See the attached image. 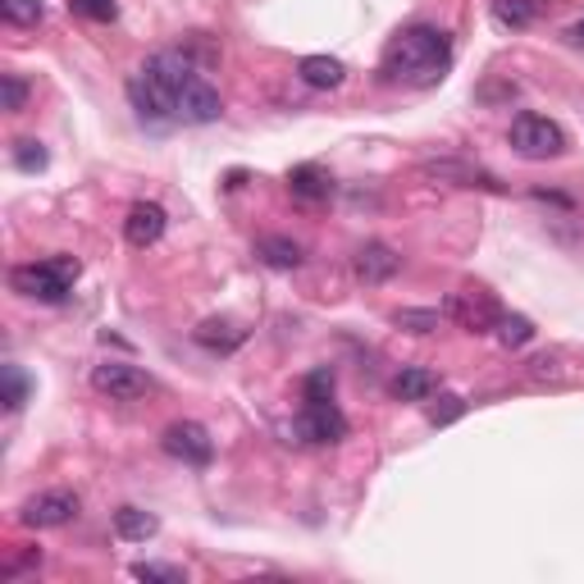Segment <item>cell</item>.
Returning a JSON list of instances; mask_svg holds the SVG:
<instances>
[{"instance_id": "24", "label": "cell", "mask_w": 584, "mask_h": 584, "mask_svg": "<svg viewBox=\"0 0 584 584\" xmlns=\"http://www.w3.org/2000/svg\"><path fill=\"white\" fill-rule=\"evenodd\" d=\"M46 146L41 142H33V138H23V142H14V165L23 169V174H37V169H46Z\"/></svg>"}, {"instance_id": "20", "label": "cell", "mask_w": 584, "mask_h": 584, "mask_svg": "<svg viewBox=\"0 0 584 584\" xmlns=\"http://www.w3.org/2000/svg\"><path fill=\"white\" fill-rule=\"evenodd\" d=\"M0 14L10 23H19V28H33V23L46 19V5L41 0H0Z\"/></svg>"}, {"instance_id": "16", "label": "cell", "mask_w": 584, "mask_h": 584, "mask_svg": "<svg viewBox=\"0 0 584 584\" xmlns=\"http://www.w3.org/2000/svg\"><path fill=\"white\" fill-rule=\"evenodd\" d=\"M297 73H301V83L307 87H343V79H347V69H343V60H334V56H307L297 64Z\"/></svg>"}, {"instance_id": "9", "label": "cell", "mask_w": 584, "mask_h": 584, "mask_svg": "<svg viewBox=\"0 0 584 584\" xmlns=\"http://www.w3.org/2000/svg\"><path fill=\"white\" fill-rule=\"evenodd\" d=\"M443 311L462 329H470V334H489V329H498V320H502V311L493 307L485 293H452L443 301Z\"/></svg>"}, {"instance_id": "1", "label": "cell", "mask_w": 584, "mask_h": 584, "mask_svg": "<svg viewBox=\"0 0 584 584\" xmlns=\"http://www.w3.org/2000/svg\"><path fill=\"white\" fill-rule=\"evenodd\" d=\"M448 64H452V41L443 28H429V23L402 28L384 50V79L406 87H434L448 73Z\"/></svg>"}, {"instance_id": "15", "label": "cell", "mask_w": 584, "mask_h": 584, "mask_svg": "<svg viewBox=\"0 0 584 584\" xmlns=\"http://www.w3.org/2000/svg\"><path fill=\"white\" fill-rule=\"evenodd\" d=\"M425 179H439V183H456V188H498L493 174L485 169H470L462 160H439V165H425Z\"/></svg>"}, {"instance_id": "27", "label": "cell", "mask_w": 584, "mask_h": 584, "mask_svg": "<svg viewBox=\"0 0 584 584\" xmlns=\"http://www.w3.org/2000/svg\"><path fill=\"white\" fill-rule=\"evenodd\" d=\"M301 393H307V402H334V370H311Z\"/></svg>"}, {"instance_id": "11", "label": "cell", "mask_w": 584, "mask_h": 584, "mask_svg": "<svg viewBox=\"0 0 584 584\" xmlns=\"http://www.w3.org/2000/svg\"><path fill=\"white\" fill-rule=\"evenodd\" d=\"M351 270H357L361 284H389L402 270V257L389 242H366V247H357V257H351Z\"/></svg>"}, {"instance_id": "13", "label": "cell", "mask_w": 584, "mask_h": 584, "mask_svg": "<svg viewBox=\"0 0 584 584\" xmlns=\"http://www.w3.org/2000/svg\"><path fill=\"white\" fill-rule=\"evenodd\" d=\"M288 192L297 201H329L334 196V179H329L320 165H297V169H288Z\"/></svg>"}, {"instance_id": "17", "label": "cell", "mask_w": 584, "mask_h": 584, "mask_svg": "<svg viewBox=\"0 0 584 584\" xmlns=\"http://www.w3.org/2000/svg\"><path fill=\"white\" fill-rule=\"evenodd\" d=\"M156 529H160L156 516H146L142 506H119V512H115V535L129 539V544H146Z\"/></svg>"}, {"instance_id": "7", "label": "cell", "mask_w": 584, "mask_h": 584, "mask_svg": "<svg viewBox=\"0 0 584 584\" xmlns=\"http://www.w3.org/2000/svg\"><path fill=\"white\" fill-rule=\"evenodd\" d=\"M73 516H79V498L64 493V489H50V493H37L23 502L19 521L33 525V529H56V525H69Z\"/></svg>"}, {"instance_id": "2", "label": "cell", "mask_w": 584, "mask_h": 584, "mask_svg": "<svg viewBox=\"0 0 584 584\" xmlns=\"http://www.w3.org/2000/svg\"><path fill=\"white\" fill-rule=\"evenodd\" d=\"M79 261L73 257H50V261H37V265H19L10 274V284L19 297H33V301H46V307H56V301H64L73 293V284H79Z\"/></svg>"}, {"instance_id": "18", "label": "cell", "mask_w": 584, "mask_h": 584, "mask_svg": "<svg viewBox=\"0 0 584 584\" xmlns=\"http://www.w3.org/2000/svg\"><path fill=\"white\" fill-rule=\"evenodd\" d=\"M196 343L211 347V351H234L242 343V329H234L228 320H206V324L196 329Z\"/></svg>"}, {"instance_id": "19", "label": "cell", "mask_w": 584, "mask_h": 584, "mask_svg": "<svg viewBox=\"0 0 584 584\" xmlns=\"http://www.w3.org/2000/svg\"><path fill=\"white\" fill-rule=\"evenodd\" d=\"M498 28H529L535 23V0H493Z\"/></svg>"}, {"instance_id": "6", "label": "cell", "mask_w": 584, "mask_h": 584, "mask_svg": "<svg viewBox=\"0 0 584 584\" xmlns=\"http://www.w3.org/2000/svg\"><path fill=\"white\" fill-rule=\"evenodd\" d=\"M293 434H297V443H338V439H347V416L334 402H307V412L297 416Z\"/></svg>"}, {"instance_id": "23", "label": "cell", "mask_w": 584, "mask_h": 584, "mask_svg": "<svg viewBox=\"0 0 584 584\" xmlns=\"http://www.w3.org/2000/svg\"><path fill=\"white\" fill-rule=\"evenodd\" d=\"M23 106H28V83H23L19 73H5V79H0V110L19 115Z\"/></svg>"}, {"instance_id": "25", "label": "cell", "mask_w": 584, "mask_h": 584, "mask_svg": "<svg viewBox=\"0 0 584 584\" xmlns=\"http://www.w3.org/2000/svg\"><path fill=\"white\" fill-rule=\"evenodd\" d=\"M393 324L406 329V334H434V329H439V311H397Z\"/></svg>"}, {"instance_id": "14", "label": "cell", "mask_w": 584, "mask_h": 584, "mask_svg": "<svg viewBox=\"0 0 584 584\" xmlns=\"http://www.w3.org/2000/svg\"><path fill=\"white\" fill-rule=\"evenodd\" d=\"M257 257H261V265H270V270H297L301 261H307V251H301V242H293V238H284V234H270V238L257 242Z\"/></svg>"}, {"instance_id": "12", "label": "cell", "mask_w": 584, "mask_h": 584, "mask_svg": "<svg viewBox=\"0 0 584 584\" xmlns=\"http://www.w3.org/2000/svg\"><path fill=\"white\" fill-rule=\"evenodd\" d=\"M389 393L402 397V402H429V397L439 393V374L425 370V366H402V370L393 374Z\"/></svg>"}, {"instance_id": "30", "label": "cell", "mask_w": 584, "mask_h": 584, "mask_svg": "<svg viewBox=\"0 0 584 584\" xmlns=\"http://www.w3.org/2000/svg\"><path fill=\"white\" fill-rule=\"evenodd\" d=\"M567 41H571L575 50H584V19H580V23H571V28H567Z\"/></svg>"}, {"instance_id": "5", "label": "cell", "mask_w": 584, "mask_h": 584, "mask_svg": "<svg viewBox=\"0 0 584 584\" xmlns=\"http://www.w3.org/2000/svg\"><path fill=\"white\" fill-rule=\"evenodd\" d=\"M160 448L174 456V462H183V466H211V456H215V443L206 434V425H196V420L169 425L160 434Z\"/></svg>"}, {"instance_id": "22", "label": "cell", "mask_w": 584, "mask_h": 584, "mask_svg": "<svg viewBox=\"0 0 584 584\" xmlns=\"http://www.w3.org/2000/svg\"><path fill=\"white\" fill-rule=\"evenodd\" d=\"M133 580H146V584H188V571L183 567H165V562H138Z\"/></svg>"}, {"instance_id": "8", "label": "cell", "mask_w": 584, "mask_h": 584, "mask_svg": "<svg viewBox=\"0 0 584 584\" xmlns=\"http://www.w3.org/2000/svg\"><path fill=\"white\" fill-rule=\"evenodd\" d=\"M219 115H224V100L206 79H201V73L179 96H174V119L179 123H215Z\"/></svg>"}, {"instance_id": "3", "label": "cell", "mask_w": 584, "mask_h": 584, "mask_svg": "<svg viewBox=\"0 0 584 584\" xmlns=\"http://www.w3.org/2000/svg\"><path fill=\"white\" fill-rule=\"evenodd\" d=\"M512 151L525 160H552L567 151V133H562V123H552L544 115H516L512 119Z\"/></svg>"}, {"instance_id": "26", "label": "cell", "mask_w": 584, "mask_h": 584, "mask_svg": "<svg viewBox=\"0 0 584 584\" xmlns=\"http://www.w3.org/2000/svg\"><path fill=\"white\" fill-rule=\"evenodd\" d=\"M5 412H19L23 402H28V379H23V370L19 366H5Z\"/></svg>"}, {"instance_id": "10", "label": "cell", "mask_w": 584, "mask_h": 584, "mask_svg": "<svg viewBox=\"0 0 584 584\" xmlns=\"http://www.w3.org/2000/svg\"><path fill=\"white\" fill-rule=\"evenodd\" d=\"M165 228H169L165 206H156V201H138V206L129 211V219H123V238L146 251V247H156L165 238Z\"/></svg>"}, {"instance_id": "28", "label": "cell", "mask_w": 584, "mask_h": 584, "mask_svg": "<svg viewBox=\"0 0 584 584\" xmlns=\"http://www.w3.org/2000/svg\"><path fill=\"white\" fill-rule=\"evenodd\" d=\"M79 14H87V19H96V23H110L119 10H115V0H69Z\"/></svg>"}, {"instance_id": "21", "label": "cell", "mask_w": 584, "mask_h": 584, "mask_svg": "<svg viewBox=\"0 0 584 584\" xmlns=\"http://www.w3.org/2000/svg\"><path fill=\"white\" fill-rule=\"evenodd\" d=\"M529 338H535V324H529L525 315H502L498 320V343L502 347H525Z\"/></svg>"}, {"instance_id": "29", "label": "cell", "mask_w": 584, "mask_h": 584, "mask_svg": "<svg viewBox=\"0 0 584 584\" xmlns=\"http://www.w3.org/2000/svg\"><path fill=\"white\" fill-rule=\"evenodd\" d=\"M462 412H466V402H462V397H452V393H443V397H439V406L429 412V420H434V425H452Z\"/></svg>"}, {"instance_id": "4", "label": "cell", "mask_w": 584, "mask_h": 584, "mask_svg": "<svg viewBox=\"0 0 584 584\" xmlns=\"http://www.w3.org/2000/svg\"><path fill=\"white\" fill-rule=\"evenodd\" d=\"M92 389L106 393L110 402H138L151 393V379L129 361H100L92 366Z\"/></svg>"}]
</instances>
